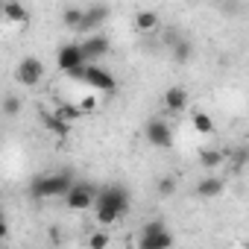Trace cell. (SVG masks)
Here are the masks:
<instances>
[{"mask_svg":"<svg viewBox=\"0 0 249 249\" xmlns=\"http://www.w3.org/2000/svg\"><path fill=\"white\" fill-rule=\"evenodd\" d=\"M141 249H167V246H173V234L167 231V229H161V231H150V234H141Z\"/></svg>","mask_w":249,"mask_h":249,"instance_id":"cell-12","label":"cell"},{"mask_svg":"<svg viewBox=\"0 0 249 249\" xmlns=\"http://www.w3.org/2000/svg\"><path fill=\"white\" fill-rule=\"evenodd\" d=\"M56 114L62 117V120H68V123H73V120H79L85 111H82V106H71V103H62L59 108H56Z\"/></svg>","mask_w":249,"mask_h":249,"instance_id":"cell-19","label":"cell"},{"mask_svg":"<svg viewBox=\"0 0 249 249\" xmlns=\"http://www.w3.org/2000/svg\"><path fill=\"white\" fill-rule=\"evenodd\" d=\"M21 97H15V94H6V100H3V114L6 117H15L18 111H21Z\"/></svg>","mask_w":249,"mask_h":249,"instance_id":"cell-21","label":"cell"},{"mask_svg":"<svg viewBox=\"0 0 249 249\" xmlns=\"http://www.w3.org/2000/svg\"><path fill=\"white\" fill-rule=\"evenodd\" d=\"M85 82H88L94 91H106V94H111V91L117 88L114 76H111L108 71H103L100 65H94V62H88V73H85Z\"/></svg>","mask_w":249,"mask_h":249,"instance_id":"cell-6","label":"cell"},{"mask_svg":"<svg viewBox=\"0 0 249 249\" xmlns=\"http://www.w3.org/2000/svg\"><path fill=\"white\" fill-rule=\"evenodd\" d=\"M38 120L44 123V129H47V132H53L56 138H68V135H71V123H68V120H62L56 111L41 108V111H38Z\"/></svg>","mask_w":249,"mask_h":249,"instance_id":"cell-9","label":"cell"},{"mask_svg":"<svg viewBox=\"0 0 249 249\" xmlns=\"http://www.w3.org/2000/svg\"><path fill=\"white\" fill-rule=\"evenodd\" d=\"M164 229V220H150L147 226H144V231L141 234H150V231H161Z\"/></svg>","mask_w":249,"mask_h":249,"instance_id":"cell-25","label":"cell"},{"mask_svg":"<svg viewBox=\"0 0 249 249\" xmlns=\"http://www.w3.org/2000/svg\"><path fill=\"white\" fill-rule=\"evenodd\" d=\"M108 18V6L106 3H97V6H91V9H85V18H82V27H79V33H94L103 21Z\"/></svg>","mask_w":249,"mask_h":249,"instance_id":"cell-11","label":"cell"},{"mask_svg":"<svg viewBox=\"0 0 249 249\" xmlns=\"http://www.w3.org/2000/svg\"><path fill=\"white\" fill-rule=\"evenodd\" d=\"M194 129L199 135H211L214 132V120L205 114V111H194Z\"/></svg>","mask_w":249,"mask_h":249,"instance_id":"cell-18","label":"cell"},{"mask_svg":"<svg viewBox=\"0 0 249 249\" xmlns=\"http://www.w3.org/2000/svg\"><path fill=\"white\" fill-rule=\"evenodd\" d=\"M126 211H129V194H126V188L108 185V188H100V191H97L94 214H97V223H100V226L117 223Z\"/></svg>","mask_w":249,"mask_h":249,"instance_id":"cell-1","label":"cell"},{"mask_svg":"<svg viewBox=\"0 0 249 249\" xmlns=\"http://www.w3.org/2000/svg\"><path fill=\"white\" fill-rule=\"evenodd\" d=\"M108 240H111V237H108L106 231H94V234L88 237V246H91V249H103V246H108Z\"/></svg>","mask_w":249,"mask_h":249,"instance_id":"cell-23","label":"cell"},{"mask_svg":"<svg viewBox=\"0 0 249 249\" xmlns=\"http://www.w3.org/2000/svg\"><path fill=\"white\" fill-rule=\"evenodd\" d=\"M144 135H147V141L153 147H161V150L173 144V132H170V126H167L164 120H150L147 129H144Z\"/></svg>","mask_w":249,"mask_h":249,"instance_id":"cell-7","label":"cell"},{"mask_svg":"<svg viewBox=\"0 0 249 249\" xmlns=\"http://www.w3.org/2000/svg\"><path fill=\"white\" fill-rule=\"evenodd\" d=\"M41 76H44V65H41V59L27 56V59L18 65V82H21V85L33 88V85H38V82H41Z\"/></svg>","mask_w":249,"mask_h":249,"instance_id":"cell-4","label":"cell"},{"mask_svg":"<svg viewBox=\"0 0 249 249\" xmlns=\"http://www.w3.org/2000/svg\"><path fill=\"white\" fill-rule=\"evenodd\" d=\"M56 65H59L62 73L71 71V68H76V65H88V59H85V53H82V44H76V41L65 44V47L59 50V56H56Z\"/></svg>","mask_w":249,"mask_h":249,"instance_id":"cell-5","label":"cell"},{"mask_svg":"<svg viewBox=\"0 0 249 249\" xmlns=\"http://www.w3.org/2000/svg\"><path fill=\"white\" fill-rule=\"evenodd\" d=\"M82 18H85V9H76V6H71V9H65V15H62V24H65L68 30H79V27H82Z\"/></svg>","mask_w":249,"mask_h":249,"instance_id":"cell-17","label":"cell"},{"mask_svg":"<svg viewBox=\"0 0 249 249\" xmlns=\"http://www.w3.org/2000/svg\"><path fill=\"white\" fill-rule=\"evenodd\" d=\"M223 159H226V156H223L220 150H205V153L199 156V164H202L205 170H214V167H220V164H223Z\"/></svg>","mask_w":249,"mask_h":249,"instance_id":"cell-20","label":"cell"},{"mask_svg":"<svg viewBox=\"0 0 249 249\" xmlns=\"http://www.w3.org/2000/svg\"><path fill=\"white\" fill-rule=\"evenodd\" d=\"M3 15L12 24H27V18H30V12L18 3V0H6V3H3Z\"/></svg>","mask_w":249,"mask_h":249,"instance_id":"cell-14","label":"cell"},{"mask_svg":"<svg viewBox=\"0 0 249 249\" xmlns=\"http://www.w3.org/2000/svg\"><path fill=\"white\" fill-rule=\"evenodd\" d=\"M156 191H159V196H173V194H176V179H173V176H164V179H159Z\"/></svg>","mask_w":249,"mask_h":249,"instance_id":"cell-22","label":"cell"},{"mask_svg":"<svg viewBox=\"0 0 249 249\" xmlns=\"http://www.w3.org/2000/svg\"><path fill=\"white\" fill-rule=\"evenodd\" d=\"M170 47H173V62H179V65H185V62L194 56V44H191L188 38H176Z\"/></svg>","mask_w":249,"mask_h":249,"instance_id":"cell-15","label":"cell"},{"mask_svg":"<svg viewBox=\"0 0 249 249\" xmlns=\"http://www.w3.org/2000/svg\"><path fill=\"white\" fill-rule=\"evenodd\" d=\"M108 50H111V44H108V38H106V36H100V33H91V38H85V41H82V53H85V59H88V62L103 59Z\"/></svg>","mask_w":249,"mask_h":249,"instance_id":"cell-8","label":"cell"},{"mask_svg":"<svg viewBox=\"0 0 249 249\" xmlns=\"http://www.w3.org/2000/svg\"><path fill=\"white\" fill-rule=\"evenodd\" d=\"M220 194H223V179H217V176H205V179L196 182V196H202V199H214V196H220Z\"/></svg>","mask_w":249,"mask_h":249,"instance_id":"cell-13","label":"cell"},{"mask_svg":"<svg viewBox=\"0 0 249 249\" xmlns=\"http://www.w3.org/2000/svg\"><path fill=\"white\" fill-rule=\"evenodd\" d=\"M94 199H97V191H94L91 185L73 182V188H71V191H68V196H65V205H68L71 211H85V208H91V205H94Z\"/></svg>","mask_w":249,"mask_h":249,"instance_id":"cell-3","label":"cell"},{"mask_svg":"<svg viewBox=\"0 0 249 249\" xmlns=\"http://www.w3.org/2000/svg\"><path fill=\"white\" fill-rule=\"evenodd\" d=\"M71 79H79V82H85V73H88V65H76V68H71V71H65Z\"/></svg>","mask_w":249,"mask_h":249,"instance_id":"cell-24","label":"cell"},{"mask_svg":"<svg viewBox=\"0 0 249 249\" xmlns=\"http://www.w3.org/2000/svg\"><path fill=\"white\" fill-rule=\"evenodd\" d=\"M135 27H138L141 33H150V30H156V27H159V12H153V9H144V12H138V15H135Z\"/></svg>","mask_w":249,"mask_h":249,"instance_id":"cell-16","label":"cell"},{"mask_svg":"<svg viewBox=\"0 0 249 249\" xmlns=\"http://www.w3.org/2000/svg\"><path fill=\"white\" fill-rule=\"evenodd\" d=\"M73 188L71 173H53V176H36L30 182V196L33 199H53V196H68Z\"/></svg>","mask_w":249,"mask_h":249,"instance_id":"cell-2","label":"cell"},{"mask_svg":"<svg viewBox=\"0 0 249 249\" xmlns=\"http://www.w3.org/2000/svg\"><path fill=\"white\" fill-rule=\"evenodd\" d=\"M164 108L173 111V114L185 111V108H188V91H185L182 85H170V88L164 91Z\"/></svg>","mask_w":249,"mask_h":249,"instance_id":"cell-10","label":"cell"},{"mask_svg":"<svg viewBox=\"0 0 249 249\" xmlns=\"http://www.w3.org/2000/svg\"><path fill=\"white\" fill-rule=\"evenodd\" d=\"M79 106H82V111H94V108H97V100H94V97H85Z\"/></svg>","mask_w":249,"mask_h":249,"instance_id":"cell-26","label":"cell"},{"mask_svg":"<svg viewBox=\"0 0 249 249\" xmlns=\"http://www.w3.org/2000/svg\"><path fill=\"white\" fill-rule=\"evenodd\" d=\"M246 246H249V240H246Z\"/></svg>","mask_w":249,"mask_h":249,"instance_id":"cell-27","label":"cell"}]
</instances>
